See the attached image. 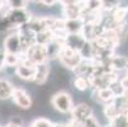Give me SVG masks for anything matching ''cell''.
I'll return each mask as SVG.
<instances>
[{
  "label": "cell",
  "instance_id": "6da1fadb",
  "mask_svg": "<svg viewBox=\"0 0 128 127\" xmlns=\"http://www.w3.org/2000/svg\"><path fill=\"white\" fill-rule=\"evenodd\" d=\"M51 103L54 107V109H57L61 113H71L72 109H74V107H75L71 95L68 93H66V92L56 93L52 97Z\"/></svg>",
  "mask_w": 128,
  "mask_h": 127
},
{
  "label": "cell",
  "instance_id": "7a4b0ae2",
  "mask_svg": "<svg viewBox=\"0 0 128 127\" xmlns=\"http://www.w3.org/2000/svg\"><path fill=\"white\" fill-rule=\"evenodd\" d=\"M58 59H60V62L65 67H67L70 70H74L84 60L82 56H81V53L79 51H75V50H72V48H70L67 46L64 47V50H62Z\"/></svg>",
  "mask_w": 128,
  "mask_h": 127
},
{
  "label": "cell",
  "instance_id": "3957f363",
  "mask_svg": "<svg viewBox=\"0 0 128 127\" xmlns=\"http://www.w3.org/2000/svg\"><path fill=\"white\" fill-rule=\"evenodd\" d=\"M23 53H24V55H26L29 60H32L36 65L48 61L47 50H46V46H43V45L36 43V45H33L32 47H29V48H28L26 52H23Z\"/></svg>",
  "mask_w": 128,
  "mask_h": 127
},
{
  "label": "cell",
  "instance_id": "277c9868",
  "mask_svg": "<svg viewBox=\"0 0 128 127\" xmlns=\"http://www.w3.org/2000/svg\"><path fill=\"white\" fill-rule=\"evenodd\" d=\"M65 36H60V34L57 36L56 34V37H54L48 45H46L48 60H54V59L60 57L61 52L65 47Z\"/></svg>",
  "mask_w": 128,
  "mask_h": 127
},
{
  "label": "cell",
  "instance_id": "5b68a950",
  "mask_svg": "<svg viewBox=\"0 0 128 127\" xmlns=\"http://www.w3.org/2000/svg\"><path fill=\"white\" fill-rule=\"evenodd\" d=\"M8 18L10 19L12 24L18 28L32 21V15L29 12L26 10V8L24 9H10L8 13Z\"/></svg>",
  "mask_w": 128,
  "mask_h": 127
},
{
  "label": "cell",
  "instance_id": "8992f818",
  "mask_svg": "<svg viewBox=\"0 0 128 127\" xmlns=\"http://www.w3.org/2000/svg\"><path fill=\"white\" fill-rule=\"evenodd\" d=\"M4 50L10 53H18L23 52L22 48V41H20V34L19 33H12L4 40Z\"/></svg>",
  "mask_w": 128,
  "mask_h": 127
},
{
  "label": "cell",
  "instance_id": "52a82bcc",
  "mask_svg": "<svg viewBox=\"0 0 128 127\" xmlns=\"http://www.w3.org/2000/svg\"><path fill=\"white\" fill-rule=\"evenodd\" d=\"M86 43V38L84 37L82 33H67L65 36V46L79 51L82 48V46Z\"/></svg>",
  "mask_w": 128,
  "mask_h": 127
},
{
  "label": "cell",
  "instance_id": "ba28073f",
  "mask_svg": "<svg viewBox=\"0 0 128 127\" xmlns=\"http://www.w3.org/2000/svg\"><path fill=\"white\" fill-rule=\"evenodd\" d=\"M12 98L14 99V103L22 109H29L32 107V99L29 94L23 89H14Z\"/></svg>",
  "mask_w": 128,
  "mask_h": 127
},
{
  "label": "cell",
  "instance_id": "9c48e42d",
  "mask_svg": "<svg viewBox=\"0 0 128 127\" xmlns=\"http://www.w3.org/2000/svg\"><path fill=\"white\" fill-rule=\"evenodd\" d=\"M71 116L76 121H80V122H84L86 121L89 117L93 116V109L85 103H80L78 105L74 107V109L71 112Z\"/></svg>",
  "mask_w": 128,
  "mask_h": 127
},
{
  "label": "cell",
  "instance_id": "30bf717a",
  "mask_svg": "<svg viewBox=\"0 0 128 127\" xmlns=\"http://www.w3.org/2000/svg\"><path fill=\"white\" fill-rule=\"evenodd\" d=\"M95 67V62L93 60H82L74 70L76 76H84V78H90L93 75V71Z\"/></svg>",
  "mask_w": 128,
  "mask_h": 127
},
{
  "label": "cell",
  "instance_id": "8fae6325",
  "mask_svg": "<svg viewBox=\"0 0 128 127\" xmlns=\"http://www.w3.org/2000/svg\"><path fill=\"white\" fill-rule=\"evenodd\" d=\"M85 21L82 18H75V19H65V33H81L84 28Z\"/></svg>",
  "mask_w": 128,
  "mask_h": 127
},
{
  "label": "cell",
  "instance_id": "7c38bea8",
  "mask_svg": "<svg viewBox=\"0 0 128 127\" xmlns=\"http://www.w3.org/2000/svg\"><path fill=\"white\" fill-rule=\"evenodd\" d=\"M36 69H37V71H36V78H34L33 81L38 85H43L47 81L48 74H50V67H48L47 61L42 62V64H37Z\"/></svg>",
  "mask_w": 128,
  "mask_h": 127
},
{
  "label": "cell",
  "instance_id": "4fadbf2b",
  "mask_svg": "<svg viewBox=\"0 0 128 127\" xmlns=\"http://www.w3.org/2000/svg\"><path fill=\"white\" fill-rule=\"evenodd\" d=\"M36 66H37V65H36ZM36 66H27V65L19 64L16 66L15 72H16V75L19 76L20 79H23V80H34L36 71H37Z\"/></svg>",
  "mask_w": 128,
  "mask_h": 127
},
{
  "label": "cell",
  "instance_id": "5bb4252c",
  "mask_svg": "<svg viewBox=\"0 0 128 127\" xmlns=\"http://www.w3.org/2000/svg\"><path fill=\"white\" fill-rule=\"evenodd\" d=\"M95 93L98 95V99L102 100V102H105V103H110V102H113L117 98L114 90L110 86L102 88V89H95Z\"/></svg>",
  "mask_w": 128,
  "mask_h": 127
},
{
  "label": "cell",
  "instance_id": "9a60e30c",
  "mask_svg": "<svg viewBox=\"0 0 128 127\" xmlns=\"http://www.w3.org/2000/svg\"><path fill=\"white\" fill-rule=\"evenodd\" d=\"M54 37H56V33H54V31L52 29H44V31H41L38 32L37 34H36V42H37L38 45H48Z\"/></svg>",
  "mask_w": 128,
  "mask_h": 127
},
{
  "label": "cell",
  "instance_id": "2e32d148",
  "mask_svg": "<svg viewBox=\"0 0 128 127\" xmlns=\"http://www.w3.org/2000/svg\"><path fill=\"white\" fill-rule=\"evenodd\" d=\"M14 86L12 85V83H9L5 79H0V99L5 100L13 97L14 93Z\"/></svg>",
  "mask_w": 128,
  "mask_h": 127
},
{
  "label": "cell",
  "instance_id": "e0dca14e",
  "mask_svg": "<svg viewBox=\"0 0 128 127\" xmlns=\"http://www.w3.org/2000/svg\"><path fill=\"white\" fill-rule=\"evenodd\" d=\"M109 65L114 71H122V70H127L128 67V57L124 56H113L109 60Z\"/></svg>",
  "mask_w": 128,
  "mask_h": 127
},
{
  "label": "cell",
  "instance_id": "ac0fdd59",
  "mask_svg": "<svg viewBox=\"0 0 128 127\" xmlns=\"http://www.w3.org/2000/svg\"><path fill=\"white\" fill-rule=\"evenodd\" d=\"M104 114L108 119H113L116 118L118 114H120V109H119V105L116 103V100L108 103L105 107H104Z\"/></svg>",
  "mask_w": 128,
  "mask_h": 127
},
{
  "label": "cell",
  "instance_id": "d6986e66",
  "mask_svg": "<svg viewBox=\"0 0 128 127\" xmlns=\"http://www.w3.org/2000/svg\"><path fill=\"white\" fill-rule=\"evenodd\" d=\"M80 53L84 60H93L94 59V47L91 41H86V43L80 50Z\"/></svg>",
  "mask_w": 128,
  "mask_h": 127
},
{
  "label": "cell",
  "instance_id": "ffe728a7",
  "mask_svg": "<svg viewBox=\"0 0 128 127\" xmlns=\"http://www.w3.org/2000/svg\"><path fill=\"white\" fill-rule=\"evenodd\" d=\"M114 22L117 23H124L126 22V17H127V8H123V7H118L116 8L113 12H112V15H110Z\"/></svg>",
  "mask_w": 128,
  "mask_h": 127
},
{
  "label": "cell",
  "instance_id": "44dd1931",
  "mask_svg": "<svg viewBox=\"0 0 128 127\" xmlns=\"http://www.w3.org/2000/svg\"><path fill=\"white\" fill-rule=\"evenodd\" d=\"M112 127H128V116L127 114H118L116 118L110 121Z\"/></svg>",
  "mask_w": 128,
  "mask_h": 127
},
{
  "label": "cell",
  "instance_id": "7402d4cb",
  "mask_svg": "<svg viewBox=\"0 0 128 127\" xmlns=\"http://www.w3.org/2000/svg\"><path fill=\"white\" fill-rule=\"evenodd\" d=\"M19 64H20V56L18 55V53L6 52V57H5V65L6 66L14 67V66H18Z\"/></svg>",
  "mask_w": 128,
  "mask_h": 127
},
{
  "label": "cell",
  "instance_id": "603a6c76",
  "mask_svg": "<svg viewBox=\"0 0 128 127\" xmlns=\"http://www.w3.org/2000/svg\"><path fill=\"white\" fill-rule=\"evenodd\" d=\"M74 85L76 89L79 90H86L89 86H91L90 84V79L89 78H84V76H78L74 80Z\"/></svg>",
  "mask_w": 128,
  "mask_h": 127
},
{
  "label": "cell",
  "instance_id": "cb8c5ba5",
  "mask_svg": "<svg viewBox=\"0 0 128 127\" xmlns=\"http://www.w3.org/2000/svg\"><path fill=\"white\" fill-rule=\"evenodd\" d=\"M102 4H103V10L113 12L116 8L120 5V2L119 0H102Z\"/></svg>",
  "mask_w": 128,
  "mask_h": 127
},
{
  "label": "cell",
  "instance_id": "d4e9b609",
  "mask_svg": "<svg viewBox=\"0 0 128 127\" xmlns=\"http://www.w3.org/2000/svg\"><path fill=\"white\" fill-rule=\"evenodd\" d=\"M29 0H6V5L10 9H24Z\"/></svg>",
  "mask_w": 128,
  "mask_h": 127
},
{
  "label": "cell",
  "instance_id": "484cf974",
  "mask_svg": "<svg viewBox=\"0 0 128 127\" xmlns=\"http://www.w3.org/2000/svg\"><path fill=\"white\" fill-rule=\"evenodd\" d=\"M12 27H14V26L12 24V22L8 18V15H2V17H0V32L8 31Z\"/></svg>",
  "mask_w": 128,
  "mask_h": 127
},
{
  "label": "cell",
  "instance_id": "4316f807",
  "mask_svg": "<svg viewBox=\"0 0 128 127\" xmlns=\"http://www.w3.org/2000/svg\"><path fill=\"white\" fill-rule=\"evenodd\" d=\"M30 127H53V123L46 118H37Z\"/></svg>",
  "mask_w": 128,
  "mask_h": 127
},
{
  "label": "cell",
  "instance_id": "83f0119b",
  "mask_svg": "<svg viewBox=\"0 0 128 127\" xmlns=\"http://www.w3.org/2000/svg\"><path fill=\"white\" fill-rule=\"evenodd\" d=\"M84 127H100V124L93 116H91L86 121H84Z\"/></svg>",
  "mask_w": 128,
  "mask_h": 127
},
{
  "label": "cell",
  "instance_id": "f1b7e54d",
  "mask_svg": "<svg viewBox=\"0 0 128 127\" xmlns=\"http://www.w3.org/2000/svg\"><path fill=\"white\" fill-rule=\"evenodd\" d=\"M5 57H6V51L0 50V70L5 66Z\"/></svg>",
  "mask_w": 128,
  "mask_h": 127
},
{
  "label": "cell",
  "instance_id": "f546056e",
  "mask_svg": "<svg viewBox=\"0 0 128 127\" xmlns=\"http://www.w3.org/2000/svg\"><path fill=\"white\" fill-rule=\"evenodd\" d=\"M57 2H58V0H41V3L43 5H46V7H53Z\"/></svg>",
  "mask_w": 128,
  "mask_h": 127
},
{
  "label": "cell",
  "instance_id": "4dcf8cb0",
  "mask_svg": "<svg viewBox=\"0 0 128 127\" xmlns=\"http://www.w3.org/2000/svg\"><path fill=\"white\" fill-rule=\"evenodd\" d=\"M58 2L62 5H67V4H76V3L80 2V0H58Z\"/></svg>",
  "mask_w": 128,
  "mask_h": 127
},
{
  "label": "cell",
  "instance_id": "1f68e13d",
  "mask_svg": "<svg viewBox=\"0 0 128 127\" xmlns=\"http://www.w3.org/2000/svg\"><path fill=\"white\" fill-rule=\"evenodd\" d=\"M119 83H120V85H122L124 89H128V75H127V76H124Z\"/></svg>",
  "mask_w": 128,
  "mask_h": 127
},
{
  "label": "cell",
  "instance_id": "d6a6232c",
  "mask_svg": "<svg viewBox=\"0 0 128 127\" xmlns=\"http://www.w3.org/2000/svg\"><path fill=\"white\" fill-rule=\"evenodd\" d=\"M10 122H13V123H16V124H22V119L20 118H13V119H10Z\"/></svg>",
  "mask_w": 128,
  "mask_h": 127
},
{
  "label": "cell",
  "instance_id": "836d02e7",
  "mask_svg": "<svg viewBox=\"0 0 128 127\" xmlns=\"http://www.w3.org/2000/svg\"><path fill=\"white\" fill-rule=\"evenodd\" d=\"M6 127H22V124H16V123H13V122H9Z\"/></svg>",
  "mask_w": 128,
  "mask_h": 127
},
{
  "label": "cell",
  "instance_id": "e575fe53",
  "mask_svg": "<svg viewBox=\"0 0 128 127\" xmlns=\"http://www.w3.org/2000/svg\"><path fill=\"white\" fill-rule=\"evenodd\" d=\"M53 127H70L68 124H62V123H54Z\"/></svg>",
  "mask_w": 128,
  "mask_h": 127
},
{
  "label": "cell",
  "instance_id": "d590c367",
  "mask_svg": "<svg viewBox=\"0 0 128 127\" xmlns=\"http://www.w3.org/2000/svg\"><path fill=\"white\" fill-rule=\"evenodd\" d=\"M29 2H32V3H41V0H29Z\"/></svg>",
  "mask_w": 128,
  "mask_h": 127
},
{
  "label": "cell",
  "instance_id": "8d00e7d4",
  "mask_svg": "<svg viewBox=\"0 0 128 127\" xmlns=\"http://www.w3.org/2000/svg\"><path fill=\"white\" fill-rule=\"evenodd\" d=\"M126 23H128V8H127V17H126Z\"/></svg>",
  "mask_w": 128,
  "mask_h": 127
},
{
  "label": "cell",
  "instance_id": "74e56055",
  "mask_svg": "<svg viewBox=\"0 0 128 127\" xmlns=\"http://www.w3.org/2000/svg\"><path fill=\"white\" fill-rule=\"evenodd\" d=\"M127 72H128V67H127ZM127 75H128V74H127Z\"/></svg>",
  "mask_w": 128,
  "mask_h": 127
},
{
  "label": "cell",
  "instance_id": "f35d334b",
  "mask_svg": "<svg viewBox=\"0 0 128 127\" xmlns=\"http://www.w3.org/2000/svg\"><path fill=\"white\" fill-rule=\"evenodd\" d=\"M0 127H3V126H0Z\"/></svg>",
  "mask_w": 128,
  "mask_h": 127
}]
</instances>
